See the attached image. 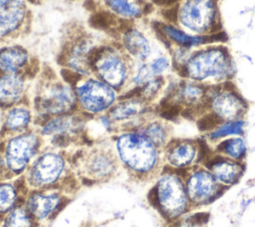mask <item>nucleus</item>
<instances>
[{"label":"nucleus","instance_id":"f257e3e1","mask_svg":"<svg viewBox=\"0 0 255 227\" xmlns=\"http://www.w3.org/2000/svg\"><path fill=\"white\" fill-rule=\"evenodd\" d=\"M117 148L123 161L137 171H147L156 161L154 144L137 133H125L117 141Z\"/></svg>","mask_w":255,"mask_h":227},{"label":"nucleus","instance_id":"f03ea898","mask_svg":"<svg viewBox=\"0 0 255 227\" xmlns=\"http://www.w3.org/2000/svg\"><path fill=\"white\" fill-rule=\"evenodd\" d=\"M125 55L114 48L104 49L97 57L94 68L104 83L112 88L121 87L128 76V63Z\"/></svg>","mask_w":255,"mask_h":227},{"label":"nucleus","instance_id":"7ed1b4c3","mask_svg":"<svg viewBox=\"0 0 255 227\" xmlns=\"http://www.w3.org/2000/svg\"><path fill=\"white\" fill-rule=\"evenodd\" d=\"M77 97L86 111L100 113L112 106L115 101V92L106 83L90 79L78 87Z\"/></svg>","mask_w":255,"mask_h":227},{"label":"nucleus","instance_id":"20e7f679","mask_svg":"<svg viewBox=\"0 0 255 227\" xmlns=\"http://www.w3.org/2000/svg\"><path fill=\"white\" fill-rule=\"evenodd\" d=\"M227 69L225 55L220 50H208L195 55L187 64V74L196 80L223 74Z\"/></svg>","mask_w":255,"mask_h":227},{"label":"nucleus","instance_id":"39448f33","mask_svg":"<svg viewBox=\"0 0 255 227\" xmlns=\"http://www.w3.org/2000/svg\"><path fill=\"white\" fill-rule=\"evenodd\" d=\"M213 0H189L180 10L182 24L196 32L204 31L214 18Z\"/></svg>","mask_w":255,"mask_h":227},{"label":"nucleus","instance_id":"423d86ee","mask_svg":"<svg viewBox=\"0 0 255 227\" xmlns=\"http://www.w3.org/2000/svg\"><path fill=\"white\" fill-rule=\"evenodd\" d=\"M38 145V138L34 134H22L12 138L6 148V162L9 168L15 172L21 171Z\"/></svg>","mask_w":255,"mask_h":227},{"label":"nucleus","instance_id":"0eeeda50","mask_svg":"<svg viewBox=\"0 0 255 227\" xmlns=\"http://www.w3.org/2000/svg\"><path fill=\"white\" fill-rule=\"evenodd\" d=\"M157 197L165 212L176 215L185 205V193L180 180L174 176L162 177L157 186Z\"/></svg>","mask_w":255,"mask_h":227},{"label":"nucleus","instance_id":"6e6552de","mask_svg":"<svg viewBox=\"0 0 255 227\" xmlns=\"http://www.w3.org/2000/svg\"><path fill=\"white\" fill-rule=\"evenodd\" d=\"M76 103V96L72 89L63 84L53 85L47 90L39 101L42 112L48 114H64L73 109Z\"/></svg>","mask_w":255,"mask_h":227},{"label":"nucleus","instance_id":"1a4fd4ad","mask_svg":"<svg viewBox=\"0 0 255 227\" xmlns=\"http://www.w3.org/2000/svg\"><path fill=\"white\" fill-rule=\"evenodd\" d=\"M26 5L23 0H11L0 6V39L17 31L26 17Z\"/></svg>","mask_w":255,"mask_h":227},{"label":"nucleus","instance_id":"9d476101","mask_svg":"<svg viewBox=\"0 0 255 227\" xmlns=\"http://www.w3.org/2000/svg\"><path fill=\"white\" fill-rule=\"evenodd\" d=\"M63 159L54 153H46L33 165L31 178L36 184H48L55 181L63 170Z\"/></svg>","mask_w":255,"mask_h":227},{"label":"nucleus","instance_id":"9b49d317","mask_svg":"<svg viewBox=\"0 0 255 227\" xmlns=\"http://www.w3.org/2000/svg\"><path fill=\"white\" fill-rule=\"evenodd\" d=\"M123 47L127 54L137 61L146 60L151 52V48L146 37L137 29L127 30L122 37Z\"/></svg>","mask_w":255,"mask_h":227},{"label":"nucleus","instance_id":"f8f14e48","mask_svg":"<svg viewBox=\"0 0 255 227\" xmlns=\"http://www.w3.org/2000/svg\"><path fill=\"white\" fill-rule=\"evenodd\" d=\"M216 189L214 178L205 171L194 173L187 182V191L190 198L195 202H203L210 198Z\"/></svg>","mask_w":255,"mask_h":227},{"label":"nucleus","instance_id":"ddd939ff","mask_svg":"<svg viewBox=\"0 0 255 227\" xmlns=\"http://www.w3.org/2000/svg\"><path fill=\"white\" fill-rule=\"evenodd\" d=\"M24 90L23 79L17 73H5L0 77V105L12 106L21 98Z\"/></svg>","mask_w":255,"mask_h":227},{"label":"nucleus","instance_id":"4468645a","mask_svg":"<svg viewBox=\"0 0 255 227\" xmlns=\"http://www.w3.org/2000/svg\"><path fill=\"white\" fill-rule=\"evenodd\" d=\"M92 48V43L87 39L76 42L72 46L67 58L69 66L82 75L90 74V53Z\"/></svg>","mask_w":255,"mask_h":227},{"label":"nucleus","instance_id":"2eb2a0df","mask_svg":"<svg viewBox=\"0 0 255 227\" xmlns=\"http://www.w3.org/2000/svg\"><path fill=\"white\" fill-rule=\"evenodd\" d=\"M28 60V52L22 46L12 45L0 49V71L16 73Z\"/></svg>","mask_w":255,"mask_h":227},{"label":"nucleus","instance_id":"dca6fc26","mask_svg":"<svg viewBox=\"0 0 255 227\" xmlns=\"http://www.w3.org/2000/svg\"><path fill=\"white\" fill-rule=\"evenodd\" d=\"M212 106L216 114L226 119H233L238 116L243 108L240 100L231 94H220L216 96Z\"/></svg>","mask_w":255,"mask_h":227},{"label":"nucleus","instance_id":"f3484780","mask_svg":"<svg viewBox=\"0 0 255 227\" xmlns=\"http://www.w3.org/2000/svg\"><path fill=\"white\" fill-rule=\"evenodd\" d=\"M59 203L58 196H44V195H33L28 200L29 210L38 218L46 217L52 210L56 208Z\"/></svg>","mask_w":255,"mask_h":227},{"label":"nucleus","instance_id":"a211bd4d","mask_svg":"<svg viewBox=\"0 0 255 227\" xmlns=\"http://www.w3.org/2000/svg\"><path fill=\"white\" fill-rule=\"evenodd\" d=\"M195 149L187 142H181L170 149L168 160L175 166H183L190 163L194 157Z\"/></svg>","mask_w":255,"mask_h":227},{"label":"nucleus","instance_id":"6ab92c4d","mask_svg":"<svg viewBox=\"0 0 255 227\" xmlns=\"http://www.w3.org/2000/svg\"><path fill=\"white\" fill-rule=\"evenodd\" d=\"M107 7L115 14L124 18H135L140 14V8L130 0H104Z\"/></svg>","mask_w":255,"mask_h":227},{"label":"nucleus","instance_id":"aec40b11","mask_svg":"<svg viewBox=\"0 0 255 227\" xmlns=\"http://www.w3.org/2000/svg\"><path fill=\"white\" fill-rule=\"evenodd\" d=\"M143 110L140 102L130 100L120 103L111 111V116L115 119H124L139 114Z\"/></svg>","mask_w":255,"mask_h":227},{"label":"nucleus","instance_id":"412c9836","mask_svg":"<svg viewBox=\"0 0 255 227\" xmlns=\"http://www.w3.org/2000/svg\"><path fill=\"white\" fill-rule=\"evenodd\" d=\"M212 170L218 179L225 183H231L238 177L240 173V166L233 162L221 161L215 163Z\"/></svg>","mask_w":255,"mask_h":227},{"label":"nucleus","instance_id":"4be33fe9","mask_svg":"<svg viewBox=\"0 0 255 227\" xmlns=\"http://www.w3.org/2000/svg\"><path fill=\"white\" fill-rule=\"evenodd\" d=\"M77 125L76 120L71 116H60L50 120L42 129L44 134L64 133L71 131Z\"/></svg>","mask_w":255,"mask_h":227},{"label":"nucleus","instance_id":"5701e85b","mask_svg":"<svg viewBox=\"0 0 255 227\" xmlns=\"http://www.w3.org/2000/svg\"><path fill=\"white\" fill-rule=\"evenodd\" d=\"M30 122V113L24 108H16L11 110L6 117V125L12 130H20L25 128Z\"/></svg>","mask_w":255,"mask_h":227},{"label":"nucleus","instance_id":"b1692460","mask_svg":"<svg viewBox=\"0 0 255 227\" xmlns=\"http://www.w3.org/2000/svg\"><path fill=\"white\" fill-rule=\"evenodd\" d=\"M164 33L173 41L177 42L178 44L184 45V46H192L194 44L203 42L202 38H195L188 36L187 34L181 32L180 30L173 28L171 26H165L164 27Z\"/></svg>","mask_w":255,"mask_h":227},{"label":"nucleus","instance_id":"393cba45","mask_svg":"<svg viewBox=\"0 0 255 227\" xmlns=\"http://www.w3.org/2000/svg\"><path fill=\"white\" fill-rule=\"evenodd\" d=\"M218 149L224 150L228 155L234 158H239L245 152V144L241 138H233L222 142L218 146Z\"/></svg>","mask_w":255,"mask_h":227},{"label":"nucleus","instance_id":"a878e982","mask_svg":"<svg viewBox=\"0 0 255 227\" xmlns=\"http://www.w3.org/2000/svg\"><path fill=\"white\" fill-rule=\"evenodd\" d=\"M243 122L242 121H230L219 126L215 131L211 133L212 138H218L229 134H238L242 132Z\"/></svg>","mask_w":255,"mask_h":227},{"label":"nucleus","instance_id":"bb28decb","mask_svg":"<svg viewBox=\"0 0 255 227\" xmlns=\"http://www.w3.org/2000/svg\"><path fill=\"white\" fill-rule=\"evenodd\" d=\"M16 195L13 187L10 185L0 186V212L7 211L14 204Z\"/></svg>","mask_w":255,"mask_h":227},{"label":"nucleus","instance_id":"cd10ccee","mask_svg":"<svg viewBox=\"0 0 255 227\" xmlns=\"http://www.w3.org/2000/svg\"><path fill=\"white\" fill-rule=\"evenodd\" d=\"M28 215L21 209L14 210L6 220L5 227H30Z\"/></svg>","mask_w":255,"mask_h":227},{"label":"nucleus","instance_id":"c85d7f7f","mask_svg":"<svg viewBox=\"0 0 255 227\" xmlns=\"http://www.w3.org/2000/svg\"><path fill=\"white\" fill-rule=\"evenodd\" d=\"M145 136L153 144L159 145L165 140V130L159 123H151L145 129Z\"/></svg>","mask_w":255,"mask_h":227},{"label":"nucleus","instance_id":"c756f323","mask_svg":"<svg viewBox=\"0 0 255 227\" xmlns=\"http://www.w3.org/2000/svg\"><path fill=\"white\" fill-rule=\"evenodd\" d=\"M91 166L94 172L98 174H106L108 173L110 166H112V162L109 160L108 157L104 155H98L96 158L92 160Z\"/></svg>","mask_w":255,"mask_h":227},{"label":"nucleus","instance_id":"7c9ffc66","mask_svg":"<svg viewBox=\"0 0 255 227\" xmlns=\"http://www.w3.org/2000/svg\"><path fill=\"white\" fill-rule=\"evenodd\" d=\"M153 73L149 67V65L142 64L136 71V74L134 76V83L137 85H145L147 82L152 80Z\"/></svg>","mask_w":255,"mask_h":227},{"label":"nucleus","instance_id":"2f4dec72","mask_svg":"<svg viewBox=\"0 0 255 227\" xmlns=\"http://www.w3.org/2000/svg\"><path fill=\"white\" fill-rule=\"evenodd\" d=\"M202 94H203V91L201 90V88L197 86H186L181 92L182 98L188 102H194L200 99Z\"/></svg>","mask_w":255,"mask_h":227},{"label":"nucleus","instance_id":"473e14b6","mask_svg":"<svg viewBox=\"0 0 255 227\" xmlns=\"http://www.w3.org/2000/svg\"><path fill=\"white\" fill-rule=\"evenodd\" d=\"M218 118L216 115L208 114L205 115L204 117L200 118L198 121V128L200 130H208L210 128H213L217 124Z\"/></svg>","mask_w":255,"mask_h":227},{"label":"nucleus","instance_id":"72a5a7b5","mask_svg":"<svg viewBox=\"0 0 255 227\" xmlns=\"http://www.w3.org/2000/svg\"><path fill=\"white\" fill-rule=\"evenodd\" d=\"M168 66V61L164 57H159L155 59L151 64H149V67L153 73V75H158L162 73Z\"/></svg>","mask_w":255,"mask_h":227},{"label":"nucleus","instance_id":"f704fd0d","mask_svg":"<svg viewBox=\"0 0 255 227\" xmlns=\"http://www.w3.org/2000/svg\"><path fill=\"white\" fill-rule=\"evenodd\" d=\"M159 88H160V82H159V80H157V79L150 80L149 82H147V83L144 85L143 94H144L145 97H151V96H153V95L158 91Z\"/></svg>","mask_w":255,"mask_h":227},{"label":"nucleus","instance_id":"c9c22d12","mask_svg":"<svg viewBox=\"0 0 255 227\" xmlns=\"http://www.w3.org/2000/svg\"><path fill=\"white\" fill-rule=\"evenodd\" d=\"M208 217H209L208 213H196L190 217V223L194 225L203 224L208 221Z\"/></svg>","mask_w":255,"mask_h":227},{"label":"nucleus","instance_id":"e433bc0d","mask_svg":"<svg viewBox=\"0 0 255 227\" xmlns=\"http://www.w3.org/2000/svg\"><path fill=\"white\" fill-rule=\"evenodd\" d=\"M9 1H11V0H0V6H2V5H4V4L8 3Z\"/></svg>","mask_w":255,"mask_h":227}]
</instances>
